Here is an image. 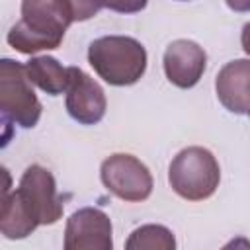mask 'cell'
Instances as JSON below:
<instances>
[{"label":"cell","instance_id":"cell-1","mask_svg":"<svg viewBox=\"0 0 250 250\" xmlns=\"http://www.w3.org/2000/svg\"><path fill=\"white\" fill-rule=\"evenodd\" d=\"M62 217V201L53 174L31 164L21 174L20 186L0 203V234L10 240L27 238L41 225H55Z\"/></svg>","mask_w":250,"mask_h":250},{"label":"cell","instance_id":"cell-2","mask_svg":"<svg viewBox=\"0 0 250 250\" xmlns=\"http://www.w3.org/2000/svg\"><path fill=\"white\" fill-rule=\"evenodd\" d=\"M104 4L68 0H25L21 20L8 31V43L23 55L57 49L72 21L92 18Z\"/></svg>","mask_w":250,"mask_h":250},{"label":"cell","instance_id":"cell-3","mask_svg":"<svg viewBox=\"0 0 250 250\" xmlns=\"http://www.w3.org/2000/svg\"><path fill=\"white\" fill-rule=\"evenodd\" d=\"M88 62L111 86H131L146 70V49L135 37L105 35L88 47Z\"/></svg>","mask_w":250,"mask_h":250},{"label":"cell","instance_id":"cell-4","mask_svg":"<svg viewBox=\"0 0 250 250\" xmlns=\"http://www.w3.org/2000/svg\"><path fill=\"white\" fill-rule=\"evenodd\" d=\"M168 182L180 197L188 201H203L217 191L221 168L211 150L203 146H188L170 162Z\"/></svg>","mask_w":250,"mask_h":250},{"label":"cell","instance_id":"cell-5","mask_svg":"<svg viewBox=\"0 0 250 250\" xmlns=\"http://www.w3.org/2000/svg\"><path fill=\"white\" fill-rule=\"evenodd\" d=\"M41 102L25 74V64L14 59H0V115L23 129L37 125Z\"/></svg>","mask_w":250,"mask_h":250},{"label":"cell","instance_id":"cell-6","mask_svg":"<svg viewBox=\"0 0 250 250\" xmlns=\"http://www.w3.org/2000/svg\"><path fill=\"white\" fill-rule=\"evenodd\" d=\"M102 184L123 201H145L152 193L150 170L133 154L117 152L102 162Z\"/></svg>","mask_w":250,"mask_h":250},{"label":"cell","instance_id":"cell-7","mask_svg":"<svg viewBox=\"0 0 250 250\" xmlns=\"http://www.w3.org/2000/svg\"><path fill=\"white\" fill-rule=\"evenodd\" d=\"M62 250H113L109 217L96 207H82L66 219Z\"/></svg>","mask_w":250,"mask_h":250},{"label":"cell","instance_id":"cell-8","mask_svg":"<svg viewBox=\"0 0 250 250\" xmlns=\"http://www.w3.org/2000/svg\"><path fill=\"white\" fill-rule=\"evenodd\" d=\"M66 111L80 125H96L104 119L107 100L104 88L82 68L68 66Z\"/></svg>","mask_w":250,"mask_h":250},{"label":"cell","instance_id":"cell-9","mask_svg":"<svg viewBox=\"0 0 250 250\" xmlns=\"http://www.w3.org/2000/svg\"><path fill=\"white\" fill-rule=\"evenodd\" d=\"M162 64L166 78L174 86L188 90L201 80L207 66V55L195 41L176 39L166 47Z\"/></svg>","mask_w":250,"mask_h":250},{"label":"cell","instance_id":"cell-10","mask_svg":"<svg viewBox=\"0 0 250 250\" xmlns=\"http://www.w3.org/2000/svg\"><path fill=\"white\" fill-rule=\"evenodd\" d=\"M250 61L248 59H236L227 62L215 80V90L219 102L232 113L246 115L250 107Z\"/></svg>","mask_w":250,"mask_h":250},{"label":"cell","instance_id":"cell-11","mask_svg":"<svg viewBox=\"0 0 250 250\" xmlns=\"http://www.w3.org/2000/svg\"><path fill=\"white\" fill-rule=\"evenodd\" d=\"M25 74L31 84L47 92L49 96H59L66 92L68 86V66H62L53 57H33L25 64Z\"/></svg>","mask_w":250,"mask_h":250},{"label":"cell","instance_id":"cell-12","mask_svg":"<svg viewBox=\"0 0 250 250\" xmlns=\"http://www.w3.org/2000/svg\"><path fill=\"white\" fill-rule=\"evenodd\" d=\"M125 250H176V236L164 225H141L127 236Z\"/></svg>","mask_w":250,"mask_h":250},{"label":"cell","instance_id":"cell-13","mask_svg":"<svg viewBox=\"0 0 250 250\" xmlns=\"http://www.w3.org/2000/svg\"><path fill=\"white\" fill-rule=\"evenodd\" d=\"M10 189H12V174L8 168L0 166V203L10 195Z\"/></svg>","mask_w":250,"mask_h":250},{"label":"cell","instance_id":"cell-14","mask_svg":"<svg viewBox=\"0 0 250 250\" xmlns=\"http://www.w3.org/2000/svg\"><path fill=\"white\" fill-rule=\"evenodd\" d=\"M221 250H250V242L246 236H236V238L229 240Z\"/></svg>","mask_w":250,"mask_h":250}]
</instances>
